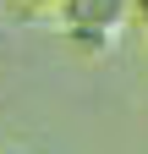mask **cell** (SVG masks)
I'll use <instances>...</instances> for the list:
<instances>
[{"instance_id": "6da1fadb", "label": "cell", "mask_w": 148, "mask_h": 154, "mask_svg": "<svg viewBox=\"0 0 148 154\" xmlns=\"http://www.w3.org/2000/svg\"><path fill=\"white\" fill-rule=\"evenodd\" d=\"M66 28H93V33H115L132 17V0H66Z\"/></svg>"}, {"instance_id": "277c9868", "label": "cell", "mask_w": 148, "mask_h": 154, "mask_svg": "<svg viewBox=\"0 0 148 154\" xmlns=\"http://www.w3.org/2000/svg\"><path fill=\"white\" fill-rule=\"evenodd\" d=\"M22 6H39V11H49V6H66V0H22Z\"/></svg>"}, {"instance_id": "7a4b0ae2", "label": "cell", "mask_w": 148, "mask_h": 154, "mask_svg": "<svg viewBox=\"0 0 148 154\" xmlns=\"http://www.w3.org/2000/svg\"><path fill=\"white\" fill-rule=\"evenodd\" d=\"M71 44H77L82 55H104V50H115V33H93V28H71Z\"/></svg>"}, {"instance_id": "3957f363", "label": "cell", "mask_w": 148, "mask_h": 154, "mask_svg": "<svg viewBox=\"0 0 148 154\" xmlns=\"http://www.w3.org/2000/svg\"><path fill=\"white\" fill-rule=\"evenodd\" d=\"M132 17H137L143 28H148V0H132Z\"/></svg>"}]
</instances>
